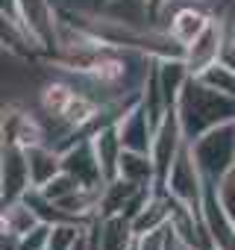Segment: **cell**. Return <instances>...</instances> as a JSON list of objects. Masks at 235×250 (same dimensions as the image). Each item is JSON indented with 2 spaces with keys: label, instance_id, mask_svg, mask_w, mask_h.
Instances as JSON below:
<instances>
[{
  "label": "cell",
  "instance_id": "2",
  "mask_svg": "<svg viewBox=\"0 0 235 250\" xmlns=\"http://www.w3.org/2000/svg\"><path fill=\"white\" fill-rule=\"evenodd\" d=\"M191 153L206 177V183L220 186L235 171V121H226L220 127L203 133L200 139L188 142Z\"/></svg>",
  "mask_w": 235,
  "mask_h": 250
},
{
  "label": "cell",
  "instance_id": "11",
  "mask_svg": "<svg viewBox=\"0 0 235 250\" xmlns=\"http://www.w3.org/2000/svg\"><path fill=\"white\" fill-rule=\"evenodd\" d=\"M27 150V165H30V180L33 188H41L44 183H50L56 174H62V150L53 145H30Z\"/></svg>",
  "mask_w": 235,
  "mask_h": 250
},
{
  "label": "cell",
  "instance_id": "22",
  "mask_svg": "<svg viewBox=\"0 0 235 250\" xmlns=\"http://www.w3.org/2000/svg\"><path fill=\"white\" fill-rule=\"evenodd\" d=\"M171 3H215V0H171Z\"/></svg>",
  "mask_w": 235,
  "mask_h": 250
},
{
  "label": "cell",
  "instance_id": "18",
  "mask_svg": "<svg viewBox=\"0 0 235 250\" xmlns=\"http://www.w3.org/2000/svg\"><path fill=\"white\" fill-rule=\"evenodd\" d=\"M79 188H85L77 177H71L68 171H62V174H56L50 183H44L41 186V191L53 200V203H59V200H65V197H71L74 191H79Z\"/></svg>",
  "mask_w": 235,
  "mask_h": 250
},
{
  "label": "cell",
  "instance_id": "26",
  "mask_svg": "<svg viewBox=\"0 0 235 250\" xmlns=\"http://www.w3.org/2000/svg\"><path fill=\"white\" fill-rule=\"evenodd\" d=\"M232 174H235V171H232Z\"/></svg>",
  "mask_w": 235,
  "mask_h": 250
},
{
  "label": "cell",
  "instance_id": "4",
  "mask_svg": "<svg viewBox=\"0 0 235 250\" xmlns=\"http://www.w3.org/2000/svg\"><path fill=\"white\" fill-rule=\"evenodd\" d=\"M182 145H185V133H182L176 106H171L168 115L159 121V127L153 133V145H150V159H153V168H156V191H165V180H168Z\"/></svg>",
  "mask_w": 235,
  "mask_h": 250
},
{
  "label": "cell",
  "instance_id": "1",
  "mask_svg": "<svg viewBox=\"0 0 235 250\" xmlns=\"http://www.w3.org/2000/svg\"><path fill=\"white\" fill-rule=\"evenodd\" d=\"M176 115L182 124L185 142L200 139L203 133L220 127L226 121H235V97L206 85L200 77H188L179 100H176Z\"/></svg>",
  "mask_w": 235,
  "mask_h": 250
},
{
  "label": "cell",
  "instance_id": "21",
  "mask_svg": "<svg viewBox=\"0 0 235 250\" xmlns=\"http://www.w3.org/2000/svg\"><path fill=\"white\" fill-rule=\"evenodd\" d=\"M144 6H147V12H150V21L153 18H159L168 6H171V0H144Z\"/></svg>",
  "mask_w": 235,
  "mask_h": 250
},
{
  "label": "cell",
  "instance_id": "17",
  "mask_svg": "<svg viewBox=\"0 0 235 250\" xmlns=\"http://www.w3.org/2000/svg\"><path fill=\"white\" fill-rule=\"evenodd\" d=\"M194 77H200L206 85H212V88H217V91L235 97V68H229L226 62H215V65H209L206 71H200V74H194Z\"/></svg>",
  "mask_w": 235,
  "mask_h": 250
},
{
  "label": "cell",
  "instance_id": "16",
  "mask_svg": "<svg viewBox=\"0 0 235 250\" xmlns=\"http://www.w3.org/2000/svg\"><path fill=\"white\" fill-rule=\"evenodd\" d=\"M88 224L82 221H59L50 227V241H47V250H74L79 235L85 232Z\"/></svg>",
  "mask_w": 235,
  "mask_h": 250
},
{
  "label": "cell",
  "instance_id": "7",
  "mask_svg": "<svg viewBox=\"0 0 235 250\" xmlns=\"http://www.w3.org/2000/svg\"><path fill=\"white\" fill-rule=\"evenodd\" d=\"M0 183H3V203H12V200H21L30 188H33V180H30V165H27V150L21 145H12V142H3V153H0Z\"/></svg>",
  "mask_w": 235,
  "mask_h": 250
},
{
  "label": "cell",
  "instance_id": "15",
  "mask_svg": "<svg viewBox=\"0 0 235 250\" xmlns=\"http://www.w3.org/2000/svg\"><path fill=\"white\" fill-rule=\"evenodd\" d=\"M3 232H15V235H24L30 232L36 224H41V218L36 215V209L21 197V200H12V203H3Z\"/></svg>",
  "mask_w": 235,
  "mask_h": 250
},
{
  "label": "cell",
  "instance_id": "6",
  "mask_svg": "<svg viewBox=\"0 0 235 250\" xmlns=\"http://www.w3.org/2000/svg\"><path fill=\"white\" fill-rule=\"evenodd\" d=\"M62 171L77 177L85 188H103L106 186V177H103V168L97 162L91 139H77V142L62 147Z\"/></svg>",
  "mask_w": 235,
  "mask_h": 250
},
{
  "label": "cell",
  "instance_id": "8",
  "mask_svg": "<svg viewBox=\"0 0 235 250\" xmlns=\"http://www.w3.org/2000/svg\"><path fill=\"white\" fill-rule=\"evenodd\" d=\"M115 127H118V136H121V145L124 150H138V153H150V145H153V121L144 109V103H133L121 118L115 121Z\"/></svg>",
  "mask_w": 235,
  "mask_h": 250
},
{
  "label": "cell",
  "instance_id": "19",
  "mask_svg": "<svg viewBox=\"0 0 235 250\" xmlns=\"http://www.w3.org/2000/svg\"><path fill=\"white\" fill-rule=\"evenodd\" d=\"M50 227H53V224L41 221V224H36L30 232H24V235H21V250H47V241H50Z\"/></svg>",
  "mask_w": 235,
  "mask_h": 250
},
{
  "label": "cell",
  "instance_id": "5",
  "mask_svg": "<svg viewBox=\"0 0 235 250\" xmlns=\"http://www.w3.org/2000/svg\"><path fill=\"white\" fill-rule=\"evenodd\" d=\"M229 36H232V27H226V18H223V15H215V18L209 21V27L185 47V65H188V71H191V74H200V71H206L209 65L220 62Z\"/></svg>",
  "mask_w": 235,
  "mask_h": 250
},
{
  "label": "cell",
  "instance_id": "25",
  "mask_svg": "<svg viewBox=\"0 0 235 250\" xmlns=\"http://www.w3.org/2000/svg\"><path fill=\"white\" fill-rule=\"evenodd\" d=\"M188 250H194V247H188Z\"/></svg>",
  "mask_w": 235,
  "mask_h": 250
},
{
  "label": "cell",
  "instance_id": "12",
  "mask_svg": "<svg viewBox=\"0 0 235 250\" xmlns=\"http://www.w3.org/2000/svg\"><path fill=\"white\" fill-rule=\"evenodd\" d=\"M91 145H94V153H97V162L103 168V177L106 183L118 177V162H121V153H124V145H121V136H118V127L115 124H106L100 127L94 136H88Z\"/></svg>",
  "mask_w": 235,
  "mask_h": 250
},
{
  "label": "cell",
  "instance_id": "23",
  "mask_svg": "<svg viewBox=\"0 0 235 250\" xmlns=\"http://www.w3.org/2000/svg\"><path fill=\"white\" fill-rule=\"evenodd\" d=\"M109 3H112V0H97V9H106Z\"/></svg>",
  "mask_w": 235,
  "mask_h": 250
},
{
  "label": "cell",
  "instance_id": "14",
  "mask_svg": "<svg viewBox=\"0 0 235 250\" xmlns=\"http://www.w3.org/2000/svg\"><path fill=\"white\" fill-rule=\"evenodd\" d=\"M118 177H124L130 183H138V186H153L156 188V168H153L150 153L124 150L121 162H118Z\"/></svg>",
  "mask_w": 235,
  "mask_h": 250
},
{
  "label": "cell",
  "instance_id": "20",
  "mask_svg": "<svg viewBox=\"0 0 235 250\" xmlns=\"http://www.w3.org/2000/svg\"><path fill=\"white\" fill-rule=\"evenodd\" d=\"M168 227H171V224H168ZM168 227L138 235V241H136V250H168Z\"/></svg>",
  "mask_w": 235,
  "mask_h": 250
},
{
  "label": "cell",
  "instance_id": "24",
  "mask_svg": "<svg viewBox=\"0 0 235 250\" xmlns=\"http://www.w3.org/2000/svg\"><path fill=\"white\" fill-rule=\"evenodd\" d=\"M232 42H235V21H232Z\"/></svg>",
  "mask_w": 235,
  "mask_h": 250
},
{
  "label": "cell",
  "instance_id": "13",
  "mask_svg": "<svg viewBox=\"0 0 235 250\" xmlns=\"http://www.w3.org/2000/svg\"><path fill=\"white\" fill-rule=\"evenodd\" d=\"M156 77H159V85H162L168 106H176V100H179L188 77H191L185 59H156Z\"/></svg>",
  "mask_w": 235,
  "mask_h": 250
},
{
  "label": "cell",
  "instance_id": "3",
  "mask_svg": "<svg viewBox=\"0 0 235 250\" xmlns=\"http://www.w3.org/2000/svg\"><path fill=\"white\" fill-rule=\"evenodd\" d=\"M165 191L174 200H179V203L191 206L194 212H200L203 194H206V177H203L188 142L182 145V150H179V156H176V162H174V168H171V174L165 180Z\"/></svg>",
  "mask_w": 235,
  "mask_h": 250
},
{
  "label": "cell",
  "instance_id": "9",
  "mask_svg": "<svg viewBox=\"0 0 235 250\" xmlns=\"http://www.w3.org/2000/svg\"><path fill=\"white\" fill-rule=\"evenodd\" d=\"M174 6V12H171V21H168V33L182 44V47H188L206 27H209V21L217 15V12H212L209 9V3H171Z\"/></svg>",
  "mask_w": 235,
  "mask_h": 250
},
{
  "label": "cell",
  "instance_id": "10",
  "mask_svg": "<svg viewBox=\"0 0 235 250\" xmlns=\"http://www.w3.org/2000/svg\"><path fill=\"white\" fill-rule=\"evenodd\" d=\"M97 241L100 250H133L138 235L127 215H103L97 218Z\"/></svg>",
  "mask_w": 235,
  "mask_h": 250
}]
</instances>
